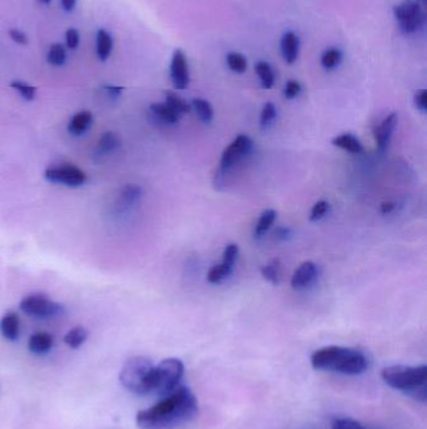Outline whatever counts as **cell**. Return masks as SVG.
<instances>
[{
    "label": "cell",
    "mask_w": 427,
    "mask_h": 429,
    "mask_svg": "<svg viewBox=\"0 0 427 429\" xmlns=\"http://www.w3.org/2000/svg\"><path fill=\"white\" fill-rule=\"evenodd\" d=\"M277 118V108L272 102H267L260 112V126L262 129H268Z\"/></svg>",
    "instance_id": "obj_32"
},
{
    "label": "cell",
    "mask_w": 427,
    "mask_h": 429,
    "mask_svg": "<svg viewBox=\"0 0 427 429\" xmlns=\"http://www.w3.org/2000/svg\"><path fill=\"white\" fill-rule=\"evenodd\" d=\"M395 208V205L392 202H385L381 205V212L382 214H390Z\"/></svg>",
    "instance_id": "obj_44"
},
{
    "label": "cell",
    "mask_w": 427,
    "mask_h": 429,
    "mask_svg": "<svg viewBox=\"0 0 427 429\" xmlns=\"http://www.w3.org/2000/svg\"><path fill=\"white\" fill-rule=\"evenodd\" d=\"M67 58V48L61 43H54L48 49L47 62L53 67L64 66Z\"/></svg>",
    "instance_id": "obj_23"
},
{
    "label": "cell",
    "mask_w": 427,
    "mask_h": 429,
    "mask_svg": "<svg viewBox=\"0 0 427 429\" xmlns=\"http://www.w3.org/2000/svg\"><path fill=\"white\" fill-rule=\"evenodd\" d=\"M399 122V116L397 113L388 114L382 121L374 127V140L377 143V147L380 148V151H385L388 148V143L391 141L392 134L396 129Z\"/></svg>",
    "instance_id": "obj_12"
},
{
    "label": "cell",
    "mask_w": 427,
    "mask_h": 429,
    "mask_svg": "<svg viewBox=\"0 0 427 429\" xmlns=\"http://www.w3.org/2000/svg\"><path fill=\"white\" fill-rule=\"evenodd\" d=\"M276 217H277V212L272 210V208H268L266 211H263L262 214H260V220H258L256 228H254V236L257 239H260V237L265 235L268 230L272 228V225L276 221Z\"/></svg>",
    "instance_id": "obj_25"
},
{
    "label": "cell",
    "mask_w": 427,
    "mask_h": 429,
    "mask_svg": "<svg viewBox=\"0 0 427 429\" xmlns=\"http://www.w3.org/2000/svg\"><path fill=\"white\" fill-rule=\"evenodd\" d=\"M169 77H171L173 87L178 91H183L189 86L191 77H189L187 57L180 49H175L172 55Z\"/></svg>",
    "instance_id": "obj_10"
},
{
    "label": "cell",
    "mask_w": 427,
    "mask_h": 429,
    "mask_svg": "<svg viewBox=\"0 0 427 429\" xmlns=\"http://www.w3.org/2000/svg\"><path fill=\"white\" fill-rule=\"evenodd\" d=\"M232 271H234V268L229 266L227 264H225V262H220L218 265H214L208 271V282H211V284H220L223 280H226L228 276L232 274Z\"/></svg>",
    "instance_id": "obj_28"
},
{
    "label": "cell",
    "mask_w": 427,
    "mask_h": 429,
    "mask_svg": "<svg viewBox=\"0 0 427 429\" xmlns=\"http://www.w3.org/2000/svg\"><path fill=\"white\" fill-rule=\"evenodd\" d=\"M381 376L383 382L395 390H399L419 402L426 401V365H391L383 369Z\"/></svg>",
    "instance_id": "obj_3"
},
{
    "label": "cell",
    "mask_w": 427,
    "mask_h": 429,
    "mask_svg": "<svg viewBox=\"0 0 427 429\" xmlns=\"http://www.w3.org/2000/svg\"><path fill=\"white\" fill-rule=\"evenodd\" d=\"M149 113L153 117L154 121L158 122L160 125H167V126L177 125L180 118V114L175 113L166 102L151 104Z\"/></svg>",
    "instance_id": "obj_15"
},
{
    "label": "cell",
    "mask_w": 427,
    "mask_h": 429,
    "mask_svg": "<svg viewBox=\"0 0 427 429\" xmlns=\"http://www.w3.org/2000/svg\"><path fill=\"white\" fill-rule=\"evenodd\" d=\"M317 276H319L317 265L312 262H303L294 270L291 279V286L294 290H305L316 282Z\"/></svg>",
    "instance_id": "obj_11"
},
{
    "label": "cell",
    "mask_w": 427,
    "mask_h": 429,
    "mask_svg": "<svg viewBox=\"0 0 427 429\" xmlns=\"http://www.w3.org/2000/svg\"><path fill=\"white\" fill-rule=\"evenodd\" d=\"M154 364L146 356L128 359L120 370V381L124 388L137 396L152 393Z\"/></svg>",
    "instance_id": "obj_4"
},
{
    "label": "cell",
    "mask_w": 427,
    "mask_h": 429,
    "mask_svg": "<svg viewBox=\"0 0 427 429\" xmlns=\"http://www.w3.org/2000/svg\"><path fill=\"white\" fill-rule=\"evenodd\" d=\"M281 54L287 64H294L300 55V38L297 34L288 30L281 38Z\"/></svg>",
    "instance_id": "obj_14"
},
{
    "label": "cell",
    "mask_w": 427,
    "mask_h": 429,
    "mask_svg": "<svg viewBox=\"0 0 427 429\" xmlns=\"http://www.w3.org/2000/svg\"><path fill=\"white\" fill-rule=\"evenodd\" d=\"M301 92H302V86L300 82L294 81V80L288 81L283 89V94L287 100H294L296 97L300 95Z\"/></svg>",
    "instance_id": "obj_38"
},
{
    "label": "cell",
    "mask_w": 427,
    "mask_h": 429,
    "mask_svg": "<svg viewBox=\"0 0 427 429\" xmlns=\"http://www.w3.org/2000/svg\"><path fill=\"white\" fill-rule=\"evenodd\" d=\"M104 91H106V93L108 94V97L112 98V100L120 98L122 93H123V88L117 87V86H106V87H104Z\"/></svg>",
    "instance_id": "obj_41"
},
{
    "label": "cell",
    "mask_w": 427,
    "mask_h": 429,
    "mask_svg": "<svg viewBox=\"0 0 427 429\" xmlns=\"http://www.w3.org/2000/svg\"><path fill=\"white\" fill-rule=\"evenodd\" d=\"M316 370L337 373L343 376H360L368 369V358L359 349L346 347H325L316 350L311 356Z\"/></svg>",
    "instance_id": "obj_2"
},
{
    "label": "cell",
    "mask_w": 427,
    "mask_h": 429,
    "mask_svg": "<svg viewBox=\"0 0 427 429\" xmlns=\"http://www.w3.org/2000/svg\"><path fill=\"white\" fill-rule=\"evenodd\" d=\"M414 103L416 108L421 112H426L427 111V91L426 89H421L417 93L415 94Z\"/></svg>",
    "instance_id": "obj_39"
},
{
    "label": "cell",
    "mask_w": 427,
    "mask_h": 429,
    "mask_svg": "<svg viewBox=\"0 0 427 429\" xmlns=\"http://www.w3.org/2000/svg\"><path fill=\"white\" fill-rule=\"evenodd\" d=\"M88 331L87 329L83 327H75L70 329L67 334L64 336V343L69 348L78 349L87 342Z\"/></svg>",
    "instance_id": "obj_26"
},
{
    "label": "cell",
    "mask_w": 427,
    "mask_h": 429,
    "mask_svg": "<svg viewBox=\"0 0 427 429\" xmlns=\"http://www.w3.org/2000/svg\"><path fill=\"white\" fill-rule=\"evenodd\" d=\"M184 374V365L177 358H168L154 365L152 376V393L164 396L180 387Z\"/></svg>",
    "instance_id": "obj_5"
},
{
    "label": "cell",
    "mask_w": 427,
    "mask_h": 429,
    "mask_svg": "<svg viewBox=\"0 0 427 429\" xmlns=\"http://www.w3.org/2000/svg\"><path fill=\"white\" fill-rule=\"evenodd\" d=\"M191 107L193 108L194 112L203 123L209 125L213 121V108L209 102L203 98H194Z\"/></svg>",
    "instance_id": "obj_24"
},
{
    "label": "cell",
    "mask_w": 427,
    "mask_h": 429,
    "mask_svg": "<svg viewBox=\"0 0 427 429\" xmlns=\"http://www.w3.org/2000/svg\"><path fill=\"white\" fill-rule=\"evenodd\" d=\"M60 6L63 8L64 12H73L77 7V0H59Z\"/></svg>",
    "instance_id": "obj_43"
},
{
    "label": "cell",
    "mask_w": 427,
    "mask_h": 429,
    "mask_svg": "<svg viewBox=\"0 0 427 429\" xmlns=\"http://www.w3.org/2000/svg\"><path fill=\"white\" fill-rule=\"evenodd\" d=\"M331 429H368L362 426L360 422L354 421L352 418L348 417H339L334 418L331 423Z\"/></svg>",
    "instance_id": "obj_34"
},
{
    "label": "cell",
    "mask_w": 427,
    "mask_h": 429,
    "mask_svg": "<svg viewBox=\"0 0 427 429\" xmlns=\"http://www.w3.org/2000/svg\"><path fill=\"white\" fill-rule=\"evenodd\" d=\"M252 147H254V142L246 134L237 136L222 154L220 162V174H226L228 170H231L234 165L242 161L247 154H251Z\"/></svg>",
    "instance_id": "obj_9"
},
{
    "label": "cell",
    "mask_w": 427,
    "mask_h": 429,
    "mask_svg": "<svg viewBox=\"0 0 427 429\" xmlns=\"http://www.w3.org/2000/svg\"><path fill=\"white\" fill-rule=\"evenodd\" d=\"M113 37L106 29H98L95 35V53L100 62H106L113 52Z\"/></svg>",
    "instance_id": "obj_17"
},
{
    "label": "cell",
    "mask_w": 427,
    "mask_h": 429,
    "mask_svg": "<svg viewBox=\"0 0 427 429\" xmlns=\"http://www.w3.org/2000/svg\"><path fill=\"white\" fill-rule=\"evenodd\" d=\"M254 71L260 78V86L265 89H271L274 84V68L267 62L260 61L256 63Z\"/></svg>",
    "instance_id": "obj_22"
},
{
    "label": "cell",
    "mask_w": 427,
    "mask_h": 429,
    "mask_svg": "<svg viewBox=\"0 0 427 429\" xmlns=\"http://www.w3.org/2000/svg\"><path fill=\"white\" fill-rule=\"evenodd\" d=\"M227 66L234 73H245L247 69V60L243 54L238 52H231L226 57Z\"/></svg>",
    "instance_id": "obj_30"
},
{
    "label": "cell",
    "mask_w": 427,
    "mask_h": 429,
    "mask_svg": "<svg viewBox=\"0 0 427 429\" xmlns=\"http://www.w3.org/2000/svg\"><path fill=\"white\" fill-rule=\"evenodd\" d=\"M9 37H10V39H12L14 43L20 44V46H26L28 43L27 34L24 33L23 30L17 29V28H13V29L9 30Z\"/></svg>",
    "instance_id": "obj_40"
},
{
    "label": "cell",
    "mask_w": 427,
    "mask_h": 429,
    "mask_svg": "<svg viewBox=\"0 0 427 429\" xmlns=\"http://www.w3.org/2000/svg\"><path fill=\"white\" fill-rule=\"evenodd\" d=\"M416 1H417V3L420 4V6H422V7L425 8V4H426V0H416Z\"/></svg>",
    "instance_id": "obj_46"
},
{
    "label": "cell",
    "mask_w": 427,
    "mask_h": 429,
    "mask_svg": "<svg viewBox=\"0 0 427 429\" xmlns=\"http://www.w3.org/2000/svg\"><path fill=\"white\" fill-rule=\"evenodd\" d=\"M276 236H277L280 240H288V239L292 236V231H291V228H278L276 230Z\"/></svg>",
    "instance_id": "obj_42"
},
{
    "label": "cell",
    "mask_w": 427,
    "mask_h": 429,
    "mask_svg": "<svg viewBox=\"0 0 427 429\" xmlns=\"http://www.w3.org/2000/svg\"><path fill=\"white\" fill-rule=\"evenodd\" d=\"M10 87L13 88L17 93L19 94L21 98H24L26 101H33L37 95V88L34 86L28 84L23 81H14L10 83Z\"/></svg>",
    "instance_id": "obj_33"
},
{
    "label": "cell",
    "mask_w": 427,
    "mask_h": 429,
    "mask_svg": "<svg viewBox=\"0 0 427 429\" xmlns=\"http://www.w3.org/2000/svg\"><path fill=\"white\" fill-rule=\"evenodd\" d=\"M92 123H93V114L89 111H80L70 118V121L68 123V132L73 136H82L87 132Z\"/></svg>",
    "instance_id": "obj_18"
},
{
    "label": "cell",
    "mask_w": 427,
    "mask_h": 429,
    "mask_svg": "<svg viewBox=\"0 0 427 429\" xmlns=\"http://www.w3.org/2000/svg\"><path fill=\"white\" fill-rule=\"evenodd\" d=\"M66 48L70 51H75L80 43V34L75 28H69L66 32Z\"/></svg>",
    "instance_id": "obj_37"
},
{
    "label": "cell",
    "mask_w": 427,
    "mask_h": 429,
    "mask_svg": "<svg viewBox=\"0 0 427 429\" xmlns=\"http://www.w3.org/2000/svg\"><path fill=\"white\" fill-rule=\"evenodd\" d=\"M0 333L7 340L14 342L19 338L20 319L15 313H8L0 320Z\"/></svg>",
    "instance_id": "obj_19"
},
{
    "label": "cell",
    "mask_w": 427,
    "mask_h": 429,
    "mask_svg": "<svg viewBox=\"0 0 427 429\" xmlns=\"http://www.w3.org/2000/svg\"><path fill=\"white\" fill-rule=\"evenodd\" d=\"M53 336L46 331L35 333L28 340V349L37 356H43L49 353L53 348Z\"/></svg>",
    "instance_id": "obj_16"
},
{
    "label": "cell",
    "mask_w": 427,
    "mask_h": 429,
    "mask_svg": "<svg viewBox=\"0 0 427 429\" xmlns=\"http://www.w3.org/2000/svg\"><path fill=\"white\" fill-rule=\"evenodd\" d=\"M332 145L336 147L341 148L350 154H360L365 151L363 145L361 143L360 140L351 134H343L334 137L332 140Z\"/></svg>",
    "instance_id": "obj_20"
},
{
    "label": "cell",
    "mask_w": 427,
    "mask_h": 429,
    "mask_svg": "<svg viewBox=\"0 0 427 429\" xmlns=\"http://www.w3.org/2000/svg\"><path fill=\"white\" fill-rule=\"evenodd\" d=\"M395 19L404 34H415L425 27V9L416 0H405L394 7Z\"/></svg>",
    "instance_id": "obj_6"
},
{
    "label": "cell",
    "mask_w": 427,
    "mask_h": 429,
    "mask_svg": "<svg viewBox=\"0 0 427 429\" xmlns=\"http://www.w3.org/2000/svg\"><path fill=\"white\" fill-rule=\"evenodd\" d=\"M198 412L197 398L187 387H178L160 402L137 414L140 429H172L191 421Z\"/></svg>",
    "instance_id": "obj_1"
},
{
    "label": "cell",
    "mask_w": 427,
    "mask_h": 429,
    "mask_svg": "<svg viewBox=\"0 0 427 429\" xmlns=\"http://www.w3.org/2000/svg\"><path fill=\"white\" fill-rule=\"evenodd\" d=\"M166 103L169 107L173 109L175 113L180 114V117L183 114L189 113L191 112V104L184 101L180 95L174 92H167L166 93Z\"/></svg>",
    "instance_id": "obj_29"
},
{
    "label": "cell",
    "mask_w": 427,
    "mask_h": 429,
    "mask_svg": "<svg viewBox=\"0 0 427 429\" xmlns=\"http://www.w3.org/2000/svg\"><path fill=\"white\" fill-rule=\"evenodd\" d=\"M328 211H330V203L328 201L316 202L314 208H311L310 220L312 222L321 221L322 219L328 216Z\"/></svg>",
    "instance_id": "obj_35"
},
{
    "label": "cell",
    "mask_w": 427,
    "mask_h": 429,
    "mask_svg": "<svg viewBox=\"0 0 427 429\" xmlns=\"http://www.w3.org/2000/svg\"><path fill=\"white\" fill-rule=\"evenodd\" d=\"M342 52L337 48H328L321 57V66L326 71H334L342 62Z\"/></svg>",
    "instance_id": "obj_27"
},
{
    "label": "cell",
    "mask_w": 427,
    "mask_h": 429,
    "mask_svg": "<svg viewBox=\"0 0 427 429\" xmlns=\"http://www.w3.org/2000/svg\"><path fill=\"white\" fill-rule=\"evenodd\" d=\"M44 177L50 183L72 188H82L87 182V174L73 165H59L48 167L44 172Z\"/></svg>",
    "instance_id": "obj_8"
},
{
    "label": "cell",
    "mask_w": 427,
    "mask_h": 429,
    "mask_svg": "<svg viewBox=\"0 0 427 429\" xmlns=\"http://www.w3.org/2000/svg\"><path fill=\"white\" fill-rule=\"evenodd\" d=\"M37 1H39L40 4H43V6H48L52 3V0H37Z\"/></svg>",
    "instance_id": "obj_45"
},
{
    "label": "cell",
    "mask_w": 427,
    "mask_h": 429,
    "mask_svg": "<svg viewBox=\"0 0 427 429\" xmlns=\"http://www.w3.org/2000/svg\"><path fill=\"white\" fill-rule=\"evenodd\" d=\"M260 274L265 280H267L271 284H278L280 282L281 265L280 260H272L266 264L263 268H260Z\"/></svg>",
    "instance_id": "obj_31"
},
{
    "label": "cell",
    "mask_w": 427,
    "mask_h": 429,
    "mask_svg": "<svg viewBox=\"0 0 427 429\" xmlns=\"http://www.w3.org/2000/svg\"><path fill=\"white\" fill-rule=\"evenodd\" d=\"M19 308L24 314L38 319H52L64 313L61 304L50 300L47 295L43 294L26 296L20 302Z\"/></svg>",
    "instance_id": "obj_7"
},
{
    "label": "cell",
    "mask_w": 427,
    "mask_h": 429,
    "mask_svg": "<svg viewBox=\"0 0 427 429\" xmlns=\"http://www.w3.org/2000/svg\"><path fill=\"white\" fill-rule=\"evenodd\" d=\"M120 146V137L113 132H106L99 137V141L97 143L95 154L98 156H108L115 152Z\"/></svg>",
    "instance_id": "obj_21"
},
{
    "label": "cell",
    "mask_w": 427,
    "mask_h": 429,
    "mask_svg": "<svg viewBox=\"0 0 427 429\" xmlns=\"http://www.w3.org/2000/svg\"><path fill=\"white\" fill-rule=\"evenodd\" d=\"M143 196V190L138 185L135 183H129L126 185L124 188H120V194H118V199H117V210L120 212H124V211H129L131 208L135 206L140 199Z\"/></svg>",
    "instance_id": "obj_13"
},
{
    "label": "cell",
    "mask_w": 427,
    "mask_h": 429,
    "mask_svg": "<svg viewBox=\"0 0 427 429\" xmlns=\"http://www.w3.org/2000/svg\"><path fill=\"white\" fill-rule=\"evenodd\" d=\"M238 253H240V248L236 245V244H229L223 251V259L222 262L227 264L229 266L234 268V264L237 262V257H238Z\"/></svg>",
    "instance_id": "obj_36"
}]
</instances>
